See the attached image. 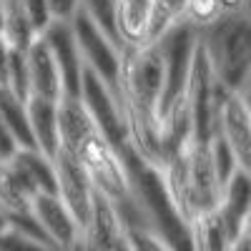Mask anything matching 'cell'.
Segmentation results:
<instances>
[{"mask_svg":"<svg viewBox=\"0 0 251 251\" xmlns=\"http://www.w3.org/2000/svg\"><path fill=\"white\" fill-rule=\"evenodd\" d=\"M199 43L224 88L241 91L251 80V10L221 13L199 30Z\"/></svg>","mask_w":251,"mask_h":251,"instance_id":"1","label":"cell"},{"mask_svg":"<svg viewBox=\"0 0 251 251\" xmlns=\"http://www.w3.org/2000/svg\"><path fill=\"white\" fill-rule=\"evenodd\" d=\"M153 43L158 46L163 55V96H161V106H158V118L163 123L169 111L183 98L194 53L199 46V28L191 25L188 20H178L163 35H158Z\"/></svg>","mask_w":251,"mask_h":251,"instance_id":"2","label":"cell"},{"mask_svg":"<svg viewBox=\"0 0 251 251\" xmlns=\"http://www.w3.org/2000/svg\"><path fill=\"white\" fill-rule=\"evenodd\" d=\"M71 151L83 163V169H86L93 188L100 191L103 196H108L116 208H123V206L133 203L126 166H123L118 151L106 141V136H103L100 131H91Z\"/></svg>","mask_w":251,"mask_h":251,"instance_id":"3","label":"cell"},{"mask_svg":"<svg viewBox=\"0 0 251 251\" xmlns=\"http://www.w3.org/2000/svg\"><path fill=\"white\" fill-rule=\"evenodd\" d=\"M80 100L86 103V108L91 111L98 131L106 136V141L116 151H121L123 146L131 143L128 123H126V113H123V103L118 98V91L113 86H108V83L88 66H83Z\"/></svg>","mask_w":251,"mask_h":251,"instance_id":"4","label":"cell"},{"mask_svg":"<svg viewBox=\"0 0 251 251\" xmlns=\"http://www.w3.org/2000/svg\"><path fill=\"white\" fill-rule=\"evenodd\" d=\"M71 25H73V33H75V40H78L83 63H86L88 68H93L108 86L116 88L118 66H121V46L98 25V20L83 5L75 10Z\"/></svg>","mask_w":251,"mask_h":251,"instance_id":"5","label":"cell"},{"mask_svg":"<svg viewBox=\"0 0 251 251\" xmlns=\"http://www.w3.org/2000/svg\"><path fill=\"white\" fill-rule=\"evenodd\" d=\"M214 133L224 138L239 169L251 174V113L241 91H224L216 106Z\"/></svg>","mask_w":251,"mask_h":251,"instance_id":"6","label":"cell"},{"mask_svg":"<svg viewBox=\"0 0 251 251\" xmlns=\"http://www.w3.org/2000/svg\"><path fill=\"white\" fill-rule=\"evenodd\" d=\"M53 166H55L58 196L71 208V214L80 224V234H83V226L91 219V203H93L96 188H93L86 169H83V163L78 161V156L71 149H66V146H58V151L53 156Z\"/></svg>","mask_w":251,"mask_h":251,"instance_id":"7","label":"cell"},{"mask_svg":"<svg viewBox=\"0 0 251 251\" xmlns=\"http://www.w3.org/2000/svg\"><path fill=\"white\" fill-rule=\"evenodd\" d=\"M80 249H91V251H128L131 249V241L126 236L123 221L116 211L113 201L108 196H103L100 191H93L91 219L83 226Z\"/></svg>","mask_w":251,"mask_h":251,"instance_id":"8","label":"cell"},{"mask_svg":"<svg viewBox=\"0 0 251 251\" xmlns=\"http://www.w3.org/2000/svg\"><path fill=\"white\" fill-rule=\"evenodd\" d=\"M46 38V43L60 68V78H63V93L68 96H80V78H83V55L78 48V40L73 33L71 20H50L46 25V30L40 33Z\"/></svg>","mask_w":251,"mask_h":251,"instance_id":"9","label":"cell"},{"mask_svg":"<svg viewBox=\"0 0 251 251\" xmlns=\"http://www.w3.org/2000/svg\"><path fill=\"white\" fill-rule=\"evenodd\" d=\"M30 211L55 249H80V224L58 194H35Z\"/></svg>","mask_w":251,"mask_h":251,"instance_id":"10","label":"cell"},{"mask_svg":"<svg viewBox=\"0 0 251 251\" xmlns=\"http://www.w3.org/2000/svg\"><path fill=\"white\" fill-rule=\"evenodd\" d=\"M25 63H28V75H30V96L38 93V96L58 100L63 96V78L43 35H38L28 46Z\"/></svg>","mask_w":251,"mask_h":251,"instance_id":"11","label":"cell"},{"mask_svg":"<svg viewBox=\"0 0 251 251\" xmlns=\"http://www.w3.org/2000/svg\"><path fill=\"white\" fill-rule=\"evenodd\" d=\"M25 111H28V123H30V133L35 141V149H40L46 156H55L58 146H60V133H58V100L46 98L33 93L25 100Z\"/></svg>","mask_w":251,"mask_h":251,"instance_id":"12","label":"cell"},{"mask_svg":"<svg viewBox=\"0 0 251 251\" xmlns=\"http://www.w3.org/2000/svg\"><path fill=\"white\" fill-rule=\"evenodd\" d=\"M8 161L15 166V171L25 181L33 196L35 194H58L53 158L46 156L40 149H35V146H30V149H15V153Z\"/></svg>","mask_w":251,"mask_h":251,"instance_id":"13","label":"cell"},{"mask_svg":"<svg viewBox=\"0 0 251 251\" xmlns=\"http://www.w3.org/2000/svg\"><path fill=\"white\" fill-rule=\"evenodd\" d=\"M219 214L226 221L228 236H231V244L241 228L244 216L251 208V174L244 169H236L231 176L226 178L224 188H221V199H219Z\"/></svg>","mask_w":251,"mask_h":251,"instance_id":"14","label":"cell"},{"mask_svg":"<svg viewBox=\"0 0 251 251\" xmlns=\"http://www.w3.org/2000/svg\"><path fill=\"white\" fill-rule=\"evenodd\" d=\"M91 131H98V126L86 108L80 96H68L63 93L58 98V133H60V146L75 149V146L86 138Z\"/></svg>","mask_w":251,"mask_h":251,"instance_id":"15","label":"cell"},{"mask_svg":"<svg viewBox=\"0 0 251 251\" xmlns=\"http://www.w3.org/2000/svg\"><path fill=\"white\" fill-rule=\"evenodd\" d=\"M151 0H113V20L121 43H146Z\"/></svg>","mask_w":251,"mask_h":251,"instance_id":"16","label":"cell"},{"mask_svg":"<svg viewBox=\"0 0 251 251\" xmlns=\"http://www.w3.org/2000/svg\"><path fill=\"white\" fill-rule=\"evenodd\" d=\"M188 239H191V249L199 251H219V249H231V236L224 216L219 208H208V211L199 214L188 224Z\"/></svg>","mask_w":251,"mask_h":251,"instance_id":"17","label":"cell"},{"mask_svg":"<svg viewBox=\"0 0 251 251\" xmlns=\"http://www.w3.org/2000/svg\"><path fill=\"white\" fill-rule=\"evenodd\" d=\"M0 118L8 126V131L15 138L18 149H30V146H35L33 133H30V123H28L25 100H20L8 86H0Z\"/></svg>","mask_w":251,"mask_h":251,"instance_id":"18","label":"cell"},{"mask_svg":"<svg viewBox=\"0 0 251 251\" xmlns=\"http://www.w3.org/2000/svg\"><path fill=\"white\" fill-rule=\"evenodd\" d=\"M33 194L15 171L10 161H0V211L15 214V211H30Z\"/></svg>","mask_w":251,"mask_h":251,"instance_id":"19","label":"cell"},{"mask_svg":"<svg viewBox=\"0 0 251 251\" xmlns=\"http://www.w3.org/2000/svg\"><path fill=\"white\" fill-rule=\"evenodd\" d=\"M5 3V18H3V38L8 40L10 48L28 50V46L38 38L35 28L30 25L28 15L23 13L18 0H3Z\"/></svg>","mask_w":251,"mask_h":251,"instance_id":"20","label":"cell"},{"mask_svg":"<svg viewBox=\"0 0 251 251\" xmlns=\"http://www.w3.org/2000/svg\"><path fill=\"white\" fill-rule=\"evenodd\" d=\"M186 0H151V18H149V38L146 43H153L158 35H163L174 23L183 20Z\"/></svg>","mask_w":251,"mask_h":251,"instance_id":"21","label":"cell"},{"mask_svg":"<svg viewBox=\"0 0 251 251\" xmlns=\"http://www.w3.org/2000/svg\"><path fill=\"white\" fill-rule=\"evenodd\" d=\"M8 88L20 98H30V75H28V63H25V50L10 48V63H8Z\"/></svg>","mask_w":251,"mask_h":251,"instance_id":"22","label":"cell"},{"mask_svg":"<svg viewBox=\"0 0 251 251\" xmlns=\"http://www.w3.org/2000/svg\"><path fill=\"white\" fill-rule=\"evenodd\" d=\"M221 3L219 0H186V10H183V20H188L191 25H196L199 30L206 28L208 23L221 15Z\"/></svg>","mask_w":251,"mask_h":251,"instance_id":"23","label":"cell"},{"mask_svg":"<svg viewBox=\"0 0 251 251\" xmlns=\"http://www.w3.org/2000/svg\"><path fill=\"white\" fill-rule=\"evenodd\" d=\"M80 5L98 20V25L106 30L118 46H123L121 38H118V30H116V20H113V0H80Z\"/></svg>","mask_w":251,"mask_h":251,"instance_id":"24","label":"cell"},{"mask_svg":"<svg viewBox=\"0 0 251 251\" xmlns=\"http://www.w3.org/2000/svg\"><path fill=\"white\" fill-rule=\"evenodd\" d=\"M20 8H23V13L28 15L30 25L35 28V33L40 35L46 30V25L50 23V8H48V0H18Z\"/></svg>","mask_w":251,"mask_h":251,"instance_id":"25","label":"cell"},{"mask_svg":"<svg viewBox=\"0 0 251 251\" xmlns=\"http://www.w3.org/2000/svg\"><path fill=\"white\" fill-rule=\"evenodd\" d=\"M50 18L55 20H73L75 10L80 8V0H48Z\"/></svg>","mask_w":251,"mask_h":251,"instance_id":"26","label":"cell"},{"mask_svg":"<svg viewBox=\"0 0 251 251\" xmlns=\"http://www.w3.org/2000/svg\"><path fill=\"white\" fill-rule=\"evenodd\" d=\"M15 149H18V143H15V138L10 136L8 126L3 123V118H0V161H8V158L15 153Z\"/></svg>","mask_w":251,"mask_h":251,"instance_id":"27","label":"cell"},{"mask_svg":"<svg viewBox=\"0 0 251 251\" xmlns=\"http://www.w3.org/2000/svg\"><path fill=\"white\" fill-rule=\"evenodd\" d=\"M8 63H10V46L0 33V86H8Z\"/></svg>","mask_w":251,"mask_h":251,"instance_id":"28","label":"cell"},{"mask_svg":"<svg viewBox=\"0 0 251 251\" xmlns=\"http://www.w3.org/2000/svg\"><path fill=\"white\" fill-rule=\"evenodd\" d=\"M224 13H239V10H249L251 0H219Z\"/></svg>","mask_w":251,"mask_h":251,"instance_id":"29","label":"cell"},{"mask_svg":"<svg viewBox=\"0 0 251 251\" xmlns=\"http://www.w3.org/2000/svg\"><path fill=\"white\" fill-rule=\"evenodd\" d=\"M241 96H244V103H246V108L251 113V83H246V86L241 88Z\"/></svg>","mask_w":251,"mask_h":251,"instance_id":"30","label":"cell"},{"mask_svg":"<svg viewBox=\"0 0 251 251\" xmlns=\"http://www.w3.org/2000/svg\"><path fill=\"white\" fill-rule=\"evenodd\" d=\"M5 228H8V221H5V214L0 211V236H3V231H5Z\"/></svg>","mask_w":251,"mask_h":251,"instance_id":"31","label":"cell"},{"mask_svg":"<svg viewBox=\"0 0 251 251\" xmlns=\"http://www.w3.org/2000/svg\"><path fill=\"white\" fill-rule=\"evenodd\" d=\"M3 18H5V3L0 0V33H3Z\"/></svg>","mask_w":251,"mask_h":251,"instance_id":"32","label":"cell"},{"mask_svg":"<svg viewBox=\"0 0 251 251\" xmlns=\"http://www.w3.org/2000/svg\"><path fill=\"white\" fill-rule=\"evenodd\" d=\"M249 10H251V3H249Z\"/></svg>","mask_w":251,"mask_h":251,"instance_id":"33","label":"cell"},{"mask_svg":"<svg viewBox=\"0 0 251 251\" xmlns=\"http://www.w3.org/2000/svg\"><path fill=\"white\" fill-rule=\"evenodd\" d=\"M249 83H251V80H249Z\"/></svg>","mask_w":251,"mask_h":251,"instance_id":"34","label":"cell"}]
</instances>
